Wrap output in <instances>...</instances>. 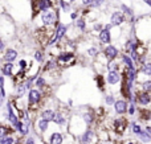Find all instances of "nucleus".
Returning <instances> with one entry per match:
<instances>
[{
	"label": "nucleus",
	"mask_w": 151,
	"mask_h": 144,
	"mask_svg": "<svg viewBox=\"0 0 151 144\" xmlns=\"http://www.w3.org/2000/svg\"><path fill=\"white\" fill-rule=\"evenodd\" d=\"M33 8H35V13L44 12V11L52 9L53 8V1L52 0H35L33 1Z\"/></svg>",
	"instance_id": "2"
},
{
	"label": "nucleus",
	"mask_w": 151,
	"mask_h": 144,
	"mask_svg": "<svg viewBox=\"0 0 151 144\" xmlns=\"http://www.w3.org/2000/svg\"><path fill=\"white\" fill-rule=\"evenodd\" d=\"M107 69H109V71H117L118 69H119V63L117 62V61H107Z\"/></svg>",
	"instance_id": "25"
},
{
	"label": "nucleus",
	"mask_w": 151,
	"mask_h": 144,
	"mask_svg": "<svg viewBox=\"0 0 151 144\" xmlns=\"http://www.w3.org/2000/svg\"><path fill=\"white\" fill-rule=\"evenodd\" d=\"M105 0H93V7H99V5L104 4Z\"/></svg>",
	"instance_id": "42"
},
{
	"label": "nucleus",
	"mask_w": 151,
	"mask_h": 144,
	"mask_svg": "<svg viewBox=\"0 0 151 144\" xmlns=\"http://www.w3.org/2000/svg\"><path fill=\"white\" fill-rule=\"evenodd\" d=\"M82 119H83V122H85L86 126H90V124L93 123V116H91V114H89V113L83 114V115H82Z\"/></svg>",
	"instance_id": "28"
},
{
	"label": "nucleus",
	"mask_w": 151,
	"mask_h": 144,
	"mask_svg": "<svg viewBox=\"0 0 151 144\" xmlns=\"http://www.w3.org/2000/svg\"><path fill=\"white\" fill-rule=\"evenodd\" d=\"M74 61V54L70 52H64L56 58V62H57V66H65L69 65Z\"/></svg>",
	"instance_id": "3"
},
{
	"label": "nucleus",
	"mask_w": 151,
	"mask_h": 144,
	"mask_svg": "<svg viewBox=\"0 0 151 144\" xmlns=\"http://www.w3.org/2000/svg\"><path fill=\"white\" fill-rule=\"evenodd\" d=\"M146 131H147V132H149V134L151 135V127H150V126H147V127H146Z\"/></svg>",
	"instance_id": "47"
},
{
	"label": "nucleus",
	"mask_w": 151,
	"mask_h": 144,
	"mask_svg": "<svg viewBox=\"0 0 151 144\" xmlns=\"http://www.w3.org/2000/svg\"><path fill=\"white\" fill-rule=\"evenodd\" d=\"M145 1L147 3V5H150V7H151V0H145Z\"/></svg>",
	"instance_id": "48"
},
{
	"label": "nucleus",
	"mask_w": 151,
	"mask_h": 144,
	"mask_svg": "<svg viewBox=\"0 0 151 144\" xmlns=\"http://www.w3.org/2000/svg\"><path fill=\"white\" fill-rule=\"evenodd\" d=\"M66 31H68V26H66L65 24H63V23H58L57 24V26H56V33H57L58 41H60V40H63L64 37H65Z\"/></svg>",
	"instance_id": "17"
},
{
	"label": "nucleus",
	"mask_w": 151,
	"mask_h": 144,
	"mask_svg": "<svg viewBox=\"0 0 151 144\" xmlns=\"http://www.w3.org/2000/svg\"><path fill=\"white\" fill-rule=\"evenodd\" d=\"M129 115H134V114H135V105H134L133 102H130V105H129Z\"/></svg>",
	"instance_id": "38"
},
{
	"label": "nucleus",
	"mask_w": 151,
	"mask_h": 144,
	"mask_svg": "<svg viewBox=\"0 0 151 144\" xmlns=\"http://www.w3.org/2000/svg\"><path fill=\"white\" fill-rule=\"evenodd\" d=\"M97 140V135L93 130H86L81 136V142L82 144H94Z\"/></svg>",
	"instance_id": "7"
},
{
	"label": "nucleus",
	"mask_w": 151,
	"mask_h": 144,
	"mask_svg": "<svg viewBox=\"0 0 151 144\" xmlns=\"http://www.w3.org/2000/svg\"><path fill=\"white\" fill-rule=\"evenodd\" d=\"M131 127H133V132H134V134L139 135L142 132V128H141V126H139L138 123H133V126H131Z\"/></svg>",
	"instance_id": "36"
},
{
	"label": "nucleus",
	"mask_w": 151,
	"mask_h": 144,
	"mask_svg": "<svg viewBox=\"0 0 151 144\" xmlns=\"http://www.w3.org/2000/svg\"><path fill=\"white\" fill-rule=\"evenodd\" d=\"M138 136H139V139H141L143 143H147V142H150V140H151V135L147 131H142Z\"/></svg>",
	"instance_id": "27"
},
{
	"label": "nucleus",
	"mask_w": 151,
	"mask_h": 144,
	"mask_svg": "<svg viewBox=\"0 0 151 144\" xmlns=\"http://www.w3.org/2000/svg\"><path fill=\"white\" fill-rule=\"evenodd\" d=\"M141 71L145 74V76L150 77L151 76V62L143 63V65H142V68H141Z\"/></svg>",
	"instance_id": "23"
},
{
	"label": "nucleus",
	"mask_w": 151,
	"mask_h": 144,
	"mask_svg": "<svg viewBox=\"0 0 151 144\" xmlns=\"http://www.w3.org/2000/svg\"><path fill=\"white\" fill-rule=\"evenodd\" d=\"M19 65H20V70L24 71V70L27 69V61H25V60H21L20 62H19Z\"/></svg>",
	"instance_id": "41"
},
{
	"label": "nucleus",
	"mask_w": 151,
	"mask_h": 144,
	"mask_svg": "<svg viewBox=\"0 0 151 144\" xmlns=\"http://www.w3.org/2000/svg\"><path fill=\"white\" fill-rule=\"evenodd\" d=\"M25 90H27L25 83H20V85H19L17 90H16V94H17V97H23L24 93H25Z\"/></svg>",
	"instance_id": "30"
},
{
	"label": "nucleus",
	"mask_w": 151,
	"mask_h": 144,
	"mask_svg": "<svg viewBox=\"0 0 151 144\" xmlns=\"http://www.w3.org/2000/svg\"><path fill=\"white\" fill-rule=\"evenodd\" d=\"M93 29H94V31H99V32H101L102 29H104V26H102V24H96V25L93 26Z\"/></svg>",
	"instance_id": "44"
},
{
	"label": "nucleus",
	"mask_w": 151,
	"mask_h": 144,
	"mask_svg": "<svg viewBox=\"0 0 151 144\" xmlns=\"http://www.w3.org/2000/svg\"><path fill=\"white\" fill-rule=\"evenodd\" d=\"M114 108H115V113H117V114L123 115L125 113H127V102H126V101H123V99L115 101Z\"/></svg>",
	"instance_id": "9"
},
{
	"label": "nucleus",
	"mask_w": 151,
	"mask_h": 144,
	"mask_svg": "<svg viewBox=\"0 0 151 144\" xmlns=\"http://www.w3.org/2000/svg\"><path fill=\"white\" fill-rule=\"evenodd\" d=\"M35 60L41 63L42 61H44V53H42L41 50H36V52H35Z\"/></svg>",
	"instance_id": "31"
},
{
	"label": "nucleus",
	"mask_w": 151,
	"mask_h": 144,
	"mask_svg": "<svg viewBox=\"0 0 151 144\" xmlns=\"http://www.w3.org/2000/svg\"><path fill=\"white\" fill-rule=\"evenodd\" d=\"M98 38H99V42L109 45L110 41H111V32L107 31V29H102V31L99 32Z\"/></svg>",
	"instance_id": "13"
},
{
	"label": "nucleus",
	"mask_w": 151,
	"mask_h": 144,
	"mask_svg": "<svg viewBox=\"0 0 151 144\" xmlns=\"http://www.w3.org/2000/svg\"><path fill=\"white\" fill-rule=\"evenodd\" d=\"M9 132H11V128H8L7 126H4V124L0 123V140H1L3 138L7 136Z\"/></svg>",
	"instance_id": "26"
},
{
	"label": "nucleus",
	"mask_w": 151,
	"mask_h": 144,
	"mask_svg": "<svg viewBox=\"0 0 151 144\" xmlns=\"http://www.w3.org/2000/svg\"><path fill=\"white\" fill-rule=\"evenodd\" d=\"M44 85H45V78L42 76H39L36 79V86L39 87V89H41V87H44Z\"/></svg>",
	"instance_id": "33"
},
{
	"label": "nucleus",
	"mask_w": 151,
	"mask_h": 144,
	"mask_svg": "<svg viewBox=\"0 0 151 144\" xmlns=\"http://www.w3.org/2000/svg\"><path fill=\"white\" fill-rule=\"evenodd\" d=\"M82 4L85 7H90V5H93V0H82Z\"/></svg>",
	"instance_id": "43"
},
{
	"label": "nucleus",
	"mask_w": 151,
	"mask_h": 144,
	"mask_svg": "<svg viewBox=\"0 0 151 144\" xmlns=\"http://www.w3.org/2000/svg\"><path fill=\"white\" fill-rule=\"evenodd\" d=\"M105 102H106L107 106H110V105H114L115 99H114V97H113L111 94H109V95H106V98H105Z\"/></svg>",
	"instance_id": "35"
},
{
	"label": "nucleus",
	"mask_w": 151,
	"mask_h": 144,
	"mask_svg": "<svg viewBox=\"0 0 151 144\" xmlns=\"http://www.w3.org/2000/svg\"><path fill=\"white\" fill-rule=\"evenodd\" d=\"M122 60H123V62L126 63V69H135V66H134V62H133V60H131V57L130 56H127V54H122Z\"/></svg>",
	"instance_id": "21"
},
{
	"label": "nucleus",
	"mask_w": 151,
	"mask_h": 144,
	"mask_svg": "<svg viewBox=\"0 0 151 144\" xmlns=\"http://www.w3.org/2000/svg\"><path fill=\"white\" fill-rule=\"evenodd\" d=\"M127 120H126L125 118H119V119H115L114 120V128L117 132H119V134H122V132H125L126 127H127Z\"/></svg>",
	"instance_id": "10"
},
{
	"label": "nucleus",
	"mask_w": 151,
	"mask_h": 144,
	"mask_svg": "<svg viewBox=\"0 0 151 144\" xmlns=\"http://www.w3.org/2000/svg\"><path fill=\"white\" fill-rule=\"evenodd\" d=\"M126 20L125 15L122 13V11H114L111 13V17H110V21H111V25L113 26H118L121 24H123Z\"/></svg>",
	"instance_id": "6"
},
{
	"label": "nucleus",
	"mask_w": 151,
	"mask_h": 144,
	"mask_svg": "<svg viewBox=\"0 0 151 144\" xmlns=\"http://www.w3.org/2000/svg\"><path fill=\"white\" fill-rule=\"evenodd\" d=\"M104 54H105V57H106L107 61H114V60H117L118 54H119V50H118L114 45L109 44L104 49Z\"/></svg>",
	"instance_id": "5"
},
{
	"label": "nucleus",
	"mask_w": 151,
	"mask_h": 144,
	"mask_svg": "<svg viewBox=\"0 0 151 144\" xmlns=\"http://www.w3.org/2000/svg\"><path fill=\"white\" fill-rule=\"evenodd\" d=\"M135 99H137V102H138L139 105L147 106V105H150L151 103V94L150 93H147V91H141V93L137 94Z\"/></svg>",
	"instance_id": "8"
},
{
	"label": "nucleus",
	"mask_w": 151,
	"mask_h": 144,
	"mask_svg": "<svg viewBox=\"0 0 151 144\" xmlns=\"http://www.w3.org/2000/svg\"><path fill=\"white\" fill-rule=\"evenodd\" d=\"M142 91H147V93L151 91V82L150 81H146L142 83Z\"/></svg>",
	"instance_id": "34"
},
{
	"label": "nucleus",
	"mask_w": 151,
	"mask_h": 144,
	"mask_svg": "<svg viewBox=\"0 0 151 144\" xmlns=\"http://www.w3.org/2000/svg\"><path fill=\"white\" fill-rule=\"evenodd\" d=\"M48 126H49V122L42 118H39V120H37V127H39V131L41 132V134H44V132L47 131Z\"/></svg>",
	"instance_id": "18"
},
{
	"label": "nucleus",
	"mask_w": 151,
	"mask_h": 144,
	"mask_svg": "<svg viewBox=\"0 0 151 144\" xmlns=\"http://www.w3.org/2000/svg\"><path fill=\"white\" fill-rule=\"evenodd\" d=\"M121 9H122V13H123V15H125V16H127V17H130L131 20H133V19H134V12L130 9V8H127V7H126L125 4H122V5H121Z\"/></svg>",
	"instance_id": "24"
},
{
	"label": "nucleus",
	"mask_w": 151,
	"mask_h": 144,
	"mask_svg": "<svg viewBox=\"0 0 151 144\" xmlns=\"http://www.w3.org/2000/svg\"><path fill=\"white\" fill-rule=\"evenodd\" d=\"M16 143V139L13 136H5L0 140V144H15Z\"/></svg>",
	"instance_id": "29"
},
{
	"label": "nucleus",
	"mask_w": 151,
	"mask_h": 144,
	"mask_svg": "<svg viewBox=\"0 0 151 144\" xmlns=\"http://www.w3.org/2000/svg\"><path fill=\"white\" fill-rule=\"evenodd\" d=\"M40 20H41L44 28L55 29L56 26H57L56 24H58V12L55 8L44 11V12H41V15H40Z\"/></svg>",
	"instance_id": "1"
},
{
	"label": "nucleus",
	"mask_w": 151,
	"mask_h": 144,
	"mask_svg": "<svg viewBox=\"0 0 151 144\" xmlns=\"http://www.w3.org/2000/svg\"><path fill=\"white\" fill-rule=\"evenodd\" d=\"M70 17L74 20V19H77V17H78V13H77V12H73V13L70 15Z\"/></svg>",
	"instance_id": "46"
},
{
	"label": "nucleus",
	"mask_w": 151,
	"mask_h": 144,
	"mask_svg": "<svg viewBox=\"0 0 151 144\" xmlns=\"http://www.w3.org/2000/svg\"><path fill=\"white\" fill-rule=\"evenodd\" d=\"M42 99V95H41V91L37 89H31L29 90V94H28V103L29 106H36L41 102Z\"/></svg>",
	"instance_id": "4"
},
{
	"label": "nucleus",
	"mask_w": 151,
	"mask_h": 144,
	"mask_svg": "<svg viewBox=\"0 0 151 144\" xmlns=\"http://www.w3.org/2000/svg\"><path fill=\"white\" fill-rule=\"evenodd\" d=\"M88 54H90L91 57H97V56H98V49H97V46L90 48V49L88 50Z\"/></svg>",
	"instance_id": "37"
},
{
	"label": "nucleus",
	"mask_w": 151,
	"mask_h": 144,
	"mask_svg": "<svg viewBox=\"0 0 151 144\" xmlns=\"http://www.w3.org/2000/svg\"><path fill=\"white\" fill-rule=\"evenodd\" d=\"M17 131L20 132L21 136H27V135L29 134V127L27 126L25 123H23V122L20 120V123H19V127H17Z\"/></svg>",
	"instance_id": "20"
},
{
	"label": "nucleus",
	"mask_w": 151,
	"mask_h": 144,
	"mask_svg": "<svg viewBox=\"0 0 151 144\" xmlns=\"http://www.w3.org/2000/svg\"><path fill=\"white\" fill-rule=\"evenodd\" d=\"M60 3H61V8H63L64 11H69V9H70V5H69L68 3H65L64 0H60Z\"/></svg>",
	"instance_id": "40"
},
{
	"label": "nucleus",
	"mask_w": 151,
	"mask_h": 144,
	"mask_svg": "<svg viewBox=\"0 0 151 144\" xmlns=\"http://www.w3.org/2000/svg\"><path fill=\"white\" fill-rule=\"evenodd\" d=\"M64 143V136L60 132H53L49 136V144H63Z\"/></svg>",
	"instance_id": "16"
},
{
	"label": "nucleus",
	"mask_w": 151,
	"mask_h": 144,
	"mask_svg": "<svg viewBox=\"0 0 151 144\" xmlns=\"http://www.w3.org/2000/svg\"><path fill=\"white\" fill-rule=\"evenodd\" d=\"M15 66H13V63L11 62H5L3 63L1 66H0V70H1V74L3 76H7V77H12L13 76V71H15Z\"/></svg>",
	"instance_id": "11"
},
{
	"label": "nucleus",
	"mask_w": 151,
	"mask_h": 144,
	"mask_svg": "<svg viewBox=\"0 0 151 144\" xmlns=\"http://www.w3.org/2000/svg\"><path fill=\"white\" fill-rule=\"evenodd\" d=\"M53 122H55L56 124H58V126H65V123H66V118H65V115H64V114H61V113H56Z\"/></svg>",
	"instance_id": "19"
},
{
	"label": "nucleus",
	"mask_w": 151,
	"mask_h": 144,
	"mask_svg": "<svg viewBox=\"0 0 151 144\" xmlns=\"http://www.w3.org/2000/svg\"><path fill=\"white\" fill-rule=\"evenodd\" d=\"M141 118L143 119V120H150L151 119V111H149V110H142L141 111Z\"/></svg>",
	"instance_id": "32"
},
{
	"label": "nucleus",
	"mask_w": 151,
	"mask_h": 144,
	"mask_svg": "<svg viewBox=\"0 0 151 144\" xmlns=\"http://www.w3.org/2000/svg\"><path fill=\"white\" fill-rule=\"evenodd\" d=\"M27 144H35V138L33 136H29L27 139Z\"/></svg>",
	"instance_id": "45"
},
{
	"label": "nucleus",
	"mask_w": 151,
	"mask_h": 144,
	"mask_svg": "<svg viewBox=\"0 0 151 144\" xmlns=\"http://www.w3.org/2000/svg\"><path fill=\"white\" fill-rule=\"evenodd\" d=\"M97 83H98L99 90H104V78H102L101 76H98V77H97Z\"/></svg>",
	"instance_id": "39"
},
{
	"label": "nucleus",
	"mask_w": 151,
	"mask_h": 144,
	"mask_svg": "<svg viewBox=\"0 0 151 144\" xmlns=\"http://www.w3.org/2000/svg\"><path fill=\"white\" fill-rule=\"evenodd\" d=\"M55 115H56V111L52 110V108H47V110H42L41 114H40V118L45 119L48 122H53L55 119Z\"/></svg>",
	"instance_id": "15"
},
{
	"label": "nucleus",
	"mask_w": 151,
	"mask_h": 144,
	"mask_svg": "<svg viewBox=\"0 0 151 144\" xmlns=\"http://www.w3.org/2000/svg\"><path fill=\"white\" fill-rule=\"evenodd\" d=\"M106 82L109 85H117L121 82V76L118 71H109V74H107L106 77Z\"/></svg>",
	"instance_id": "12"
},
{
	"label": "nucleus",
	"mask_w": 151,
	"mask_h": 144,
	"mask_svg": "<svg viewBox=\"0 0 151 144\" xmlns=\"http://www.w3.org/2000/svg\"><path fill=\"white\" fill-rule=\"evenodd\" d=\"M17 58V52H16L15 49H7L5 50V53H4V57H3V60L5 61V62H11L12 63L13 61Z\"/></svg>",
	"instance_id": "14"
},
{
	"label": "nucleus",
	"mask_w": 151,
	"mask_h": 144,
	"mask_svg": "<svg viewBox=\"0 0 151 144\" xmlns=\"http://www.w3.org/2000/svg\"><path fill=\"white\" fill-rule=\"evenodd\" d=\"M70 1H76V0H70Z\"/></svg>",
	"instance_id": "49"
},
{
	"label": "nucleus",
	"mask_w": 151,
	"mask_h": 144,
	"mask_svg": "<svg viewBox=\"0 0 151 144\" xmlns=\"http://www.w3.org/2000/svg\"><path fill=\"white\" fill-rule=\"evenodd\" d=\"M76 28H78L81 32H85L86 31V20L83 17H80L77 19V21H76Z\"/></svg>",
	"instance_id": "22"
}]
</instances>
